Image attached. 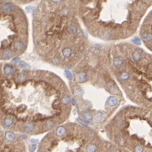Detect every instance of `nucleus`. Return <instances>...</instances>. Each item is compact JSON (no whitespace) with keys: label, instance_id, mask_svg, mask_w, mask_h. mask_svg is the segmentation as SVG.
Masks as SVG:
<instances>
[{"label":"nucleus","instance_id":"obj_3","mask_svg":"<svg viewBox=\"0 0 152 152\" xmlns=\"http://www.w3.org/2000/svg\"><path fill=\"white\" fill-rule=\"evenodd\" d=\"M99 51L128 99L152 110V54L126 42L99 44Z\"/></svg>","mask_w":152,"mask_h":152},{"label":"nucleus","instance_id":"obj_7","mask_svg":"<svg viewBox=\"0 0 152 152\" xmlns=\"http://www.w3.org/2000/svg\"><path fill=\"white\" fill-rule=\"evenodd\" d=\"M30 152H34L35 151V150L36 149V145H30Z\"/></svg>","mask_w":152,"mask_h":152},{"label":"nucleus","instance_id":"obj_2","mask_svg":"<svg viewBox=\"0 0 152 152\" xmlns=\"http://www.w3.org/2000/svg\"><path fill=\"white\" fill-rule=\"evenodd\" d=\"M33 44L42 61L73 70L91 46L75 16L72 0H44L34 9Z\"/></svg>","mask_w":152,"mask_h":152},{"label":"nucleus","instance_id":"obj_5","mask_svg":"<svg viewBox=\"0 0 152 152\" xmlns=\"http://www.w3.org/2000/svg\"><path fill=\"white\" fill-rule=\"evenodd\" d=\"M139 38L145 46L152 52V15L143 24L139 31Z\"/></svg>","mask_w":152,"mask_h":152},{"label":"nucleus","instance_id":"obj_1","mask_svg":"<svg viewBox=\"0 0 152 152\" xmlns=\"http://www.w3.org/2000/svg\"><path fill=\"white\" fill-rule=\"evenodd\" d=\"M4 64L0 81V114L26 134L54 130L71 112L70 87L55 72Z\"/></svg>","mask_w":152,"mask_h":152},{"label":"nucleus","instance_id":"obj_6","mask_svg":"<svg viewBox=\"0 0 152 152\" xmlns=\"http://www.w3.org/2000/svg\"><path fill=\"white\" fill-rule=\"evenodd\" d=\"M4 138L8 142H13L16 139V135L12 131H7L4 135Z\"/></svg>","mask_w":152,"mask_h":152},{"label":"nucleus","instance_id":"obj_4","mask_svg":"<svg viewBox=\"0 0 152 152\" xmlns=\"http://www.w3.org/2000/svg\"><path fill=\"white\" fill-rule=\"evenodd\" d=\"M29 25L22 10L4 13L0 9V60L19 57L29 45Z\"/></svg>","mask_w":152,"mask_h":152}]
</instances>
